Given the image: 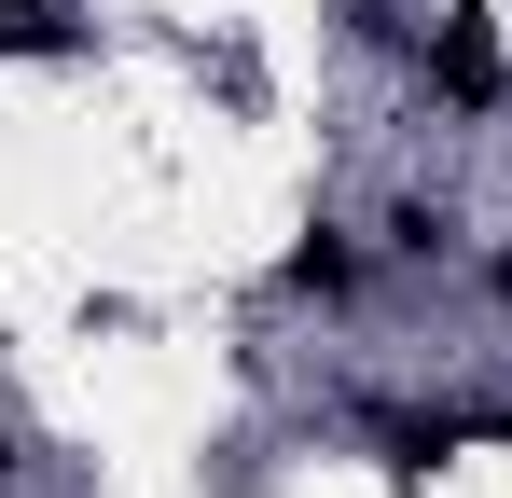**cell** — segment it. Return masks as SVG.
I'll return each instance as SVG.
<instances>
[{
    "label": "cell",
    "instance_id": "obj_1",
    "mask_svg": "<svg viewBox=\"0 0 512 498\" xmlns=\"http://www.w3.org/2000/svg\"><path fill=\"white\" fill-rule=\"evenodd\" d=\"M429 83H443L457 111H485V97H499V28H485V0H457V14H443V42H429Z\"/></svg>",
    "mask_w": 512,
    "mask_h": 498
},
{
    "label": "cell",
    "instance_id": "obj_2",
    "mask_svg": "<svg viewBox=\"0 0 512 498\" xmlns=\"http://www.w3.org/2000/svg\"><path fill=\"white\" fill-rule=\"evenodd\" d=\"M346 277H360V263H346V236H305V249H291V291H346Z\"/></svg>",
    "mask_w": 512,
    "mask_h": 498
},
{
    "label": "cell",
    "instance_id": "obj_3",
    "mask_svg": "<svg viewBox=\"0 0 512 498\" xmlns=\"http://www.w3.org/2000/svg\"><path fill=\"white\" fill-rule=\"evenodd\" d=\"M499 305H512V249H499Z\"/></svg>",
    "mask_w": 512,
    "mask_h": 498
}]
</instances>
